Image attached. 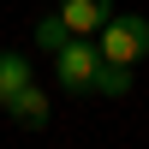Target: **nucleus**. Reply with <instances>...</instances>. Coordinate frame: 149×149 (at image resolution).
Returning a JSON list of instances; mask_svg holds the SVG:
<instances>
[{
	"label": "nucleus",
	"instance_id": "obj_1",
	"mask_svg": "<svg viewBox=\"0 0 149 149\" xmlns=\"http://www.w3.org/2000/svg\"><path fill=\"white\" fill-rule=\"evenodd\" d=\"M95 48H102L107 66H137L149 54V18H137V12H107V24L95 30Z\"/></svg>",
	"mask_w": 149,
	"mask_h": 149
},
{
	"label": "nucleus",
	"instance_id": "obj_2",
	"mask_svg": "<svg viewBox=\"0 0 149 149\" xmlns=\"http://www.w3.org/2000/svg\"><path fill=\"white\" fill-rule=\"evenodd\" d=\"M54 72H60V84H66L72 95H90V90H95V72H102L95 36H72V42L54 54Z\"/></svg>",
	"mask_w": 149,
	"mask_h": 149
},
{
	"label": "nucleus",
	"instance_id": "obj_3",
	"mask_svg": "<svg viewBox=\"0 0 149 149\" xmlns=\"http://www.w3.org/2000/svg\"><path fill=\"white\" fill-rule=\"evenodd\" d=\"M54 12H60V24H66L72 36H95L107 24V12H113V0H60Z\"/></svg>",
	"mask_w": 149,
	"mask_h": 149
},
{
	"label": "nucleus",
	"instance_id": "obj_4",
	"mask_svg": "<svg viewBox=\"0 0 149 149\" xmlns=\"http://www.w3.org/2000/svg\"><path fill=\"white\" fill-rule=\"evenodd\" d=\"M6 113H12V125H24V131H42L48 119H54V107H48V95L36 90V84H24V90L6 102Z\"/></svg>",
	"mask_w": 149,
	"mask_h": 149
},
{
	"label": "nucleus",
	"instance_id": "obj_5",
	"mask_svg": "<svg viewBox=\"0 0 149 149\" xmlns=\"http://www.w3.org/2000/svg\"><path fill=\"white\" fill-rule=\"evenodd\" d=\"M24 84H36V72H30V60H24V54H12V48H0V107H6L12 95L24 90Z\"/></svg>",
	"mask_w": 149,
	"mask_h": 149
},
{
	"label": "nucleus",
	"instance_id": "obj_6",
	"mask_svg": "<svg viewBox=\"0 0 149 149\" xmlns=\"http://www.w3.org/2000/svg\"><path fill=\"white\" fill-rule=\"evenodd\" d=\"M66 42H72V30L60 24V12L54 18H36V48H42V54H60Z\"/></svg>",
	"mask_w": 149,
	"mask_h": 149
},
{
	"label": "nucleus",
	"instance_id": "obj_7",
	"mask_svg": "<svg viewBox=\"0 0 149 149\" xmlns=\"http://www.w3.org/2000/svg\"><path fill=\"white\" fill-rule=\"evenodd\" d=\"M131 90V66H107L102 60V72H95V95H125Z\"/></svg>",
	"mask_w": 149,
	"mask_h": 149
}]
</instances>
